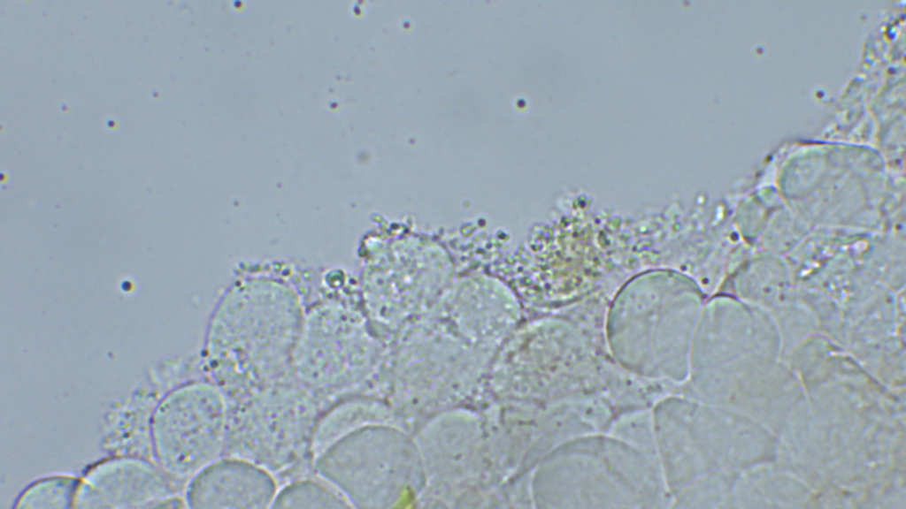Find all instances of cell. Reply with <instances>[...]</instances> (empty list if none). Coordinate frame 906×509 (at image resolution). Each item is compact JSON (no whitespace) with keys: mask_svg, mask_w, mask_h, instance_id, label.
<instances>
[{"mask_svg":"<svg viewBox=\"0 0 906 509\" xmlns=\"http://www.w3.org/2000/svg\"><path fill=\"white\" fill-rule=\"evenodd\" d=\"M229 290L215 307L200 352L206 376L227 402L293 376L292 356L303 317L293 290Z\"/></svg>","mask_w":906,"mask_h":509,"instance_id":"obj_1","label":"cell"},{"mask_svg":"<svg viewBox=\"0 0 906 509\" xmlns=\"http://www.w3.org/2000/svg\"><path fill=\"white\" fill-rule=\"evenodd\" d=\"M324 409L294 376L227 402L223 455L262 467L280 486L313 468L311 440Z\"/></svg>","mask_w":906,"mask_h":509,"instance_id":"obj_2","label":"cell"},{"mask_svg":"<svg viewBox=\"0 0 906 509\" xmlns=\"http://www.w3.org/2000/svg\"><path fill=\"white\" fill-rule=\"evenodd\" d=\"M227 402L207 376L185 380L159 398L150 421L151 456L175 479L187 482L224 453Z\"/></svg>","mask_w":906,"mask_h":509,"instance_id":"obj_3","label":"cell"},{"mask_svg":"<svg viewBox=\"0 0 906 509\" xmlns=\"http://www.w3.org/2000/svg\"><path fill=\"white\" fill-rule=\"evenodd\" d=\"M371 365L367 336L349 306L328 297L304 309L292 373L325 408L351 395L366 378Z\"/></svg>","mask_w":906,"mask_h":509,"instance_id":"obj_4","label":"cell"},{"mask_svg":"<svg viewBox=\"0 0 906 509\" xmlns=\"http://www.w3.org/2000/svg\"><path fill=\"white\" fill-rule=\"evenodd\" d=\"M186 483L155 461L134 455H108L80 475L74 508L174 507Z\"/></svg>","mask_w":906,"mask_h":509,"instance_id":"obj_5","label":"cell"},{"mask_svg":"<svg viewBox=\"0 0 906 509\" xmlns=\"http://www.w3.org/2000/svg\"><path fill=\"white\" fill-rule=\"evenodd\" d=\"M279 489L275 476L247 460L222 455L186 483L188 508L271 507Z\"/></svg>","mask_w":906,"mask_h":509,"instance_id":"obj_6","label":"cell"},{"mask_svg":"<svg viewBox=\"0 0 906 509\" xmlns=\"http://www.w3.org/2000/svg\"><path fill=\"white\" fill-rule=\"evenodd\" d=\"M172 387L166 376L156 368L126 399L112 405L103 422L101 444L108 455H134L153 460L150 416L161 395Z\"/></svg>","mask_w":906,"mask_h":509,"instance_id":"obj_7","label":"cell"},{"mask_svg":"<svg viewBox=\"0 0 906 509\" xmlns=\"http://www.w3.org/2000/svg\"><path fill=\"white\" fill-rule=\"evenodd\" d=\"M376 411L372 402L351 395L326 406L313 432L311 462L340 439L372 424L376 419Z\"/></svg>","mask_w":906,"mask_h":509,"instance_id":"obj_8","label":"cell"},{"mask_svg":"<svg viewBox=\"0 0 906 509\" xmlns=\"http://www.w3.org/2000/svg\"><path fill=\"white\" fill-rule=\"evenodd\" d=\"M273 508H346L347 498L315 472L296 476L279 486Z\"/></svg>","mask_w":906,"mask_h":509,"instance_id":"obj_9","label":"cell"},{"mask_svg":"<svg viewBox=\"0 0 906 509\" xmlns=\"http://www.w3.org/2000/svg\"><path fill=\"white\" fill-rule=\"evenodd\" d=\"M80 475L57 473L27 484L13 500V508L73 507Z\"/></svg>","mask_w":906,"mask_h":509,"instance_id":"obj_10","label":"cell"}]
</instances>
